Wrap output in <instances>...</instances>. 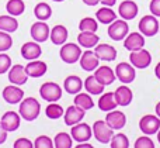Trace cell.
<instances>
[{"instance_id":"cell-1","label":"cell","mask_w":160,"mask_h":148,"mask_svg":"<svg viewBox=\"0 0 160 148\" xmlns=\"http://www.w3.org/2000/svg\"><path fill=\"white\" fill-rule=\"evenodd\" d=\"M41 112V104L35 98H25L20 102L18 113L25 121H34L38 119Z\"/></svg>"},{"instance_id":"cell-2","label":"cell","mask_w":160,"mask_h":148,"mask_svg":"<svg viewBox=\"0 0 160 148\" xmlns=\"http://www.w3.org/2000/svg\"><path fill=\"white\" fill-rule=\"evenodd\" d=\"M59 56L65 64H76L82 56V50L80 45L75 44V42H65L61 47L59 51Z\"/></svg>"},{"instance_id":"cell-3","label":"cell","mask_w":160,"mask_h":148,"mask_svg":"<svg viewBox=\"0 0 160 148\" xmlns=\"http://www.w3.org/2000/svg\"><path fill=\"white\" fill-rule=\"evenodd\" d=\"M159 20L156 16L153 14H148V16H143L141 20H139V33H142L145 37H153L159 33Z\"/></svg>"},{"instance_id":"cell-4","label":"cell","mask_w":160,"mask_h":148,"mask_svg":"<svg viewBox=\"0 0 160 148\" xmlns=\"http://www.w3.org/2000/svg\"><path fill=\"white\" fill-rule=\"evenodd\" d=\"M108 37L114 41H122L125 37L129 34V25H128L127 20H114L110 25H108Z\"/></svg>"},{"instance_id":"cell-5","label":"cell","mask_w":160,"mask_h":148,"mask_svg":"<svg viewBox=\"0 0 160 148\" xmlns=\"http://www.w3.org/2000/svg\"><path fill=\"white\" fill-rule=\"evenodd\" d=\"M93 135L98 143L101 144H108L114 135V130L107 124V121L97 120L93 124Z\"/></svg>"},{"instance_id":"cell-6","label":"cell","mask_w":160,"mask_h":148,"mask_svg":"<svg viewBox=\"0 0 160 148\" xmlns=\"http://www.w3.org/2000/svg\"><path fill=\"white\" fill-rule=\"evenodd\" d=\"M39 95L45 102H58L62 98V89L55 82H45L39 87Z\"/></svg>"},{"instance_id":"cell-7","label":"cell","mask_w":160,"mask_h":148,"mask_svg":"<svg viewBox=\"0 0 160 148\" xmlns=\"http://www.w3.org/2000/svg\"><path fill=\"white\" fill-rule=\"evenodd\" d=\"M129 62L135 69H145L152 64V55L148 50L141 48L138 51H132L129 54Z\"/></svg>"},{"instance_id":"cell-8","label":"cell","mask_w":160,"mask_h":148,"mask_svg":"<svg viewBox=\"0 0 160 148\" xmlns=\"http://www.w3.org/2000/svg\"><path fill=\"white\" fill-rule=\"evenodd\" d=\"M115 76L119 82H122L124 85H128L131 82L135 81V68L132 66V64H128V62H119L115 68Z\"/></svg>"},{"instance_id":"cell-9","label":"cell","mask_w":160,"mask_h":148,"mask_svg":"<svg viewBox=\"0 0 160 148\" xmlns=\"http://www.w3.org/2000/svg\"><path fill=\"white\" fill-rule=\"evenodd\" d=\"M139 129L143 134L153 135L159 131L160 129V117L153 114H146L139 120Z\"/></svg>"},{"instance_id":"cell-10","label":"cell","mask_w":160,"mask_h":148,"mask_svg":"<svg viewBox=\"0 0 160 148\" xmlns=\"http://www.w3.org/2000/svg\"><path fill=\"white\" fill-rule=\"evenodd\" d=\"M30 34L32 37L34 41L37 42H45L48 38H49L51 34V28L49 25L47 24L45 21H35L30 28Z\"/></svg>"},{"instance_id":"cell-11","label":"cell","mask_w":160,"mask_h":148,"mask_svg":"<svg viewBox=\"0 0 160 148\" xmlns=\"http://www.w3.org/2000/svg\"><path fill=\"white\" fill-rule=\"evenodd\" d=\"M91 127L86 123H78L75 126H72L70 130V135H72L73 140H76L78 143H87L91 138Z\"/></svg>"},{"instance_id":"cell-12","label":"cell","mask_w":160,"mask_h":148,"mask_svg":"<svg viewBox=\"0 0 160 148\" xmlns=\"http://www.w3.org/2000/svg\"><path fill=\"white\" fill-rule=\"evenodd\" d=\"M8 81L11 82V85H17V86H21L25 85L28 81V75L25 72V66L22 65H13V66L8 69Z\"/></svg>"},{"instance_id":"cell-13","label":"cell","mask_w":160,"mask_h":148,"mask_svg":"<svg viewBox=\"0 0 160 148\" xmlns=\"http://www.w3.org/2000/svg\"><path fill=\"white\" fill-rule=\"evenodd\" d=\"M2 96H3L6 103L17 104L24 99V92H22L17 85H8V86H6L4 89H3Z\"/></svg>"},{"instance_id":"cell-14","label":"cell","mask_w":160,"mask_h":148,"mask_svg":"<svg viewBox=\"0 0 160 148\" xmlns=\"http://www.w3.org/2000/svg\"><path fill=\"white\" fill-rule=\"evenodd\" d=\"M21 56L27 61H34V59H38L42 54V50H41V45L39 42L37 41H28V42H24L21 47Z\"/></svg>"},{"instance_id":"cell-15","label":"cell","mask_w":160,"mask_h":148,"mask_svg":"<svg viewBox=\"0 0 160 148\" xmlns=\"http://www.w3.org/2000/svg\"><path fill=\"white\" fill-rule=\"evenodd\" d=\"M80 66H82L83 71H87V72H91V71H96L98 68V64H100V59L98 56L96 55L94 51H84L82 52V56H80Z\"/></svg>"},{"instance_id":"cell-16","label":"cell","mask_w":160,"mask_h":148,"mask_svg":"<svg viewBox=\"0 0 160 148\" xmlns=\"http://www.w3.org/2000/svg\"><path fill=\"white\" fill-rule=\"evenodd\" d=\"M124 47L128 51H138L145 47V35L142 33H131L125 37L124 40Z\"/></svg>"},{"instance_id":"cell-17","label":"cell","mask_w":160,"mask_h":148,"mask_svg":"<svg viewBox=\"0 0 160 148\" xmlns=\"http://www.w3.org/2000/svg\"><path fill=\"white\" fill-rule=\"evenodd\" d=\"M84 112L86 110H83L82 107L76 106V104L69 106L63 114L65 124H66V126H75V124L80 123V121L83 120V117H84Z\"/></svg>"},{"instance_id":"cell-18","label":"cell","mask_w":160,"mask_h":148,"mask_svg":"<svg viewBox=\"0 0 160 148\" xmlns=\"http://www.w3.org/2000/svg\"><path fill=\"white\" fill-rule=\"evenodd\" d=\"M138 11H139V7L133 0H124L118 7V13L121 16V18L127 20V21L135 18Z\"/></svg>"},{"instance_id":"cell-19","label":"cell","mask_w":160,"mask_h":148,"mask_svg":"<svg viewBox=\"0 0 160 148\" xmlns=\"http://www.w3.org/2000/svg\"><path fill=\"white\" fill-rule=\"evenodd\" d=\"M105 121L112 130H121L127 124V116L119 110L114 109L111 112H108V114L105 116Z\"/></svg>"},{"instance_id":"cell-20","label":"cell","mask_w":160,"mask_h":148,"mask_svg":"<svg viewBox=\"0 0 160 148\" xmlns=\"http://www.w3.org/2000/svg\"><path fill=\"white\" fill-rule=\"evenodd\" d=\"M2 124L3 127H4L6 130H7V133L10 131H16L17 129L20 127V121H21V116H20V113H16V112H6L2 116Z\"/></svg>"},{"instance_id":"cell-21","label":"cell","mask_w":160,"mask_h":148,"mask_svg":"<svg viewBox=\"0 0 160 148\" xmlns=\"http://www.w3.org/2000/svg\"><path fill=\"white\" fill-rule=\"evenodd\" d=\"M47 71H48L47 64L44 61H39V59L30 61L25 65V72L31 78H41V76H44L47 73Z\"/></svg>"},{"instance_id":"cell-22","label":"cell","mask_w":160,"mask_h":148,"mask_svg":"<svg viewBox=\"0 0 160 148\" xmlns=\"http://www.w3.org/2000/svg\"><path fill=\"white\" fill-rule=\"evenodd\" d=\"M94 52L100 61H114L117 58V50L110 44H97L94 47Z\"/></svg>"},{"instance_id":"cell-23","label":"cell","mask_w":160,"mask_h":148,"mask_svg":"<svg viewBox=\"0 0 160 148\" xmlns=\"http://www.w3.org/2000/svg\"><path fill=\"white\" fill-rule=\"evenodd\" d=\"M94 78L100 82L101 85L107 86V85H111L114 81H115V72L111 69L110 66H98L96 71H94Z\"/></svg>"},{"instance_id":"cell-24","label":"cell","mask_w":160,"mask_h":148,"mask_svg":"<svg viewBox=\"0 0 160 148\" xmlns=\"http://www.w3.org/2000/svg\"><path fill=\"white\" fill-rule=\"evenodd\" d=\"M114 96H115V100L118 106H129L131 102L133 99L132 90L127 86V85H122V86L117 87V90L114 92Z\"/></svg>"},{"instance_id":"cell-25","label":"cell","mask_w":160,"mask_h":148,"mask_svg":"<svg viewBox=\"0 0 160 148\" xmlns=\"http://www.w3.org/2000/svg\"><path fill=\"white\" fill-rule=\"evenodd\" d=\"M68 35H69L68 28L65 27V25H62V24H58V25H55V27L51 30L49 38L55 45H63L65 42L68 41Z\"/></svg>"},{"instance_id":"cell-26","label":"cell","mask_w":160,"mask_h":148,"mask_svg":"<svg viewBox=\"0 0 160 148\" xmlns=\"http://www.w3.org/2000/svg\"><path fill=\"white\" fill-rule=\"evenodd\" d=\"M100 41V37L96 33H87V31H80L78 35V42L80 47H84L87 50L94 48Z\"/></svg>"},{"instance_id":"cell-27","label":"cell","mask_w":160,"mask_h":148,"mask_svg":"<svg viewBox=\"0 0 160 148\" xmlns=\"http://www.w3.org/2000/svg\"><path fill=\"white\" fill-rule=\"evenodd\" d=\"M63 87L69 95H78V93L82 92V87H83V82L79 76L76 75H70L65 79V83Z\"/></svg>"},{"instance_id":"cell-28","label":"cell","mask_w":160,"mask_h":148,"mask_svg":"<svg viewBox=\"0 0 160 148\" xmlns=\"http://www.w3.org/2000/svg\"><path fill=\"white\" fill-rule=\"evenodd\" d=\"M97 21H100L101 24H111L114 20H117V13L111 7L102 6L101 8H98L96 13Z\"/></svg>"},{"instance_id":"cell-29","label":"cell","mask_w":160,"mask_h":148,"mask_svg":"<svg viewBox=\"0 0 160 148\" xmlns=\"http://www.w3.org/2000/svg\"><path fill=\"white\" fill-rule=\"evenodd\" d=\"M117 106H118V104H117L115 96H114L112 92L102 93V96L98 99V107L102 112H111V110H114Z\"/></svg>"},{"instance_id":"cell-30","label":"cell","mask_w":160,"mask_h":148,"mask_svg":"<svg viewBox=\"0 0 160 148\" xmlns=\"http://www.w3.org/2000/svg\"><path fill=\"white\" fill-rule=\"evenodd\" d=\"M18 28V21L14 16L10 14H4L0 16V31H6V33H14Z\"/></svg>"},{"instance_id":"cell-31","label":"cell","mask_w":160,"mask_h":148,"mask_svg":"<svg viewBox=\"0 0 160 148\" xmlns=\"http://www.w3.org/2000/svg\"><path fill=\"white\" fill-rule=\"evenodd\" d=\"M34 16L39 20V21H47L52 16V7L48 3L41 2L34 7Z\"/></svg>"},{"instance_id":"cell-32","label":"cell","mask_w":160,"mask_h":148,"mask_svg":"<svg viewBox=\"0 0 160 148\" xmlns=\"http://www.w3.org/2000/svg\"><path fill=\"white\" fill-rule=\"evenodd\" d=\"M84 87L87 90L88 95H100V93L104 92V85H101L96 78L93 76H87L84 82Z\"/></svg>"},{"instance_id":"cell-33","label":"cell","mask_w":160,"mask_h":148,"mask_svg":"<svg viewBox=\"0 0 160 148\" xmlns=\"http://www.w3.org/2000/svg\"><path fill=\"white\" fill-rule=\"evenodd\" d=\"M6 10L10 16H21L25 10V4L24 0H8L7 4H6Z\"/></svg>"},{"instance_id":"cell-34","label":"cell","mask_w":160,"mask_h":148,"mask_svg":"<svg viewBox=\"0 0 160 148\" xmlns=\"http://www.w3.org/2000/svg\"><path fill=\"white\" fill-rule=\"evenodd\" d=\"M75 104L82 107L83 110H90L94 107V102L88 93H78L75 98Z\"/></svg>"},{"instance_id":"cell-35","label":"cell","mask_w":160,"mask_h":148,"mask_svg":"<svg viewBox=\"0 0 160 148\" xmlns=\"http://www.w3.org/2000/svg\"><path fill=\"white\" fill-rule=\"evenodd\" d=\"M45 114H47V117L51 119V120H56V119L62 117V116L65 114V112H63V107H62L61 104L52 102V103H49L47 106V109H45Z\"/></svg>"},{"instance_id":"cell-36","label":"cell","mask_w":160,"mask_h":148,"mask_svg":"<svg viewBox=\"0 0 160 148\" xmlns=\"http://www.w3.org/2000/svg\"><path fill=\"white\" fill-rule=\"evenodd\" d=\"M72 135L68 133H58L53 140V145L55 148H72Z\"/></svg>"},{"instance_id":"cell-37","label":"cell","mask_w":160,"mask_h":148,"mask_svg":"<svg viewBox=\"0 0 160 148\" xmlns=\"http://www.w3.org/2000/svg\"><path fill=\"white\" fill-rule=\"evenodd\" d=\"M98 28V23L93 17H84L80 20L79 23V30L80 31H87V33H96Z\"/></svg>"},{"instance_id":"cell-38","label":"cell","mask_w":160,"mask_h":148,"mask_svg":"<svg viewBox=\"0 0 160 148\" xmlns=\"http://www.w3.org/2000/svg\"><path fill=\"white\" fill-rule=\"evenodd\" d=\"M111 148H129V138L127 137L125 134L119 133V134L112 135L110 141Z\"/></svg>"},{"instance_id":"cell-39","label":"cell","mask_w":160,"mask_h":148,"mask_svg":"<svg viewBox=\"0 0 160 148\" xmlns=\"http://www.w3.org/2000/svg\"><path fill=\"white\" fill-rule=\"evenodd\" d=\"M13 45V38H11L10 33L6 31H0V52H6L8 51Z\"/></svg>"},{"instance_id":"cell-40","label":"cell","mask_w":160,"mask_h":148,"mask_svg":"<svg viewBox=\"0 0 160 148\" xmlns=\"http://www.w3.org/2000/svg\"><path fill=\"white\" fill-rule=\"evenodd\" d=\"M34 148H55L53 141L47 135H39L34 141Z\"/></svg>"},{"instance_id":"cell-41","label":"cell","mask_w":160,"mask_h":148,"mask_svg":"<svg viewBox=\"0 0 160 148\" xmlns=\"http://www.w3.org/2000/svg\"><path fill=\"white\" fill-rule=\"evenodd\" d=\"M11 68V58L4 52H0V75L8 72Z\"/></svg>"},{"instance_id":"cell-42","label":"cell","mask_w":160,"mask_h":148,"mask_svg":"<svg viewBox=\"0 0 160 148\" xmlns=\"http://www.w3.org/2000/svg\"><path fill=\"white\" fill-rule=\"evenodd\" d=\"M135 148H155V143L152 141V138L148 137V135L145 134L143 137L136 138Z\"/></svg>"},{"instance_id":"cell-43","label":"cell","mask_w":160,"mask_h":148,"mask_svg":"<svg viewBox=\"0 0 160 148\" xmlns=\"http://www.w3.org/2000/svg\"><path fill=\"white\" fill-rule=\"evenodd\" d=\"M13 148H34V143L31 140H28V138L21 137L14 141Z\"/></svg>"},{"instance_id":"cell-44","label":"cell","mask_w":160,"mask_h":148,"mask_svg":"<svg viewBox=\"0 0 160 148\" xmlns=\"http://www.w3.org/2000/svg\"><path fill=\"white\" fill-rule=\"evenodd\" d=\"M149 10L153 16L160 17V0H150Z\"/></svg>"},{"instance_id":"cell-45","label":"cell","mask_w":160,"mask_h":148,"mask_svg":"<svg viewBox=\"0 0 160 148\" xmlns=\"http://www.w3.org/2000/svg\"><path fill=\"white\" fill-rule=\"evenodd\" d=\"M6 140H7V130L3 127L2 121H0V144H3Z\"/></svg>"},{"instance_id":"cell-46","label":"cell","mask_w":160,"mask_h":148,"mask_svg":"<svg viewBox=\"0 0 160 148\" xmlns=\"http://www.w3.org/2000/svg\"><path fill=\"white\" fill-rule=\"evenodd\" d=\"M100 3H101L102 6H107V7H112L117 3V0H100Z\"/></svg>"},{"instance_id":"cell-47","label":"cell","mask_w":160,"mask_h":148,"mask_svg":"<svg viewBox=\"0 0 160 148\" xmlns=\"http://www.w3.org/2000/svg\"><path fill=\"white\" fill-rule=\"evenodd\" d=\"M83 3H84V4H87V6H91V7H93V6H97L100 3V0H82Z\"/></svg>"},{"instance_id":"cell-48","label":"cell","mask_w":160,"mask_h":148,"mask_svg":"<svg viewBox=\"0 0 160 148\" xmlns=\"http://www.w3.org/2000/svg\"><path fill=\"white\" fill-rule=\"evenodd\" d=\"M75 148H94L91 144H87V143H79V145L78 147H75Z\"/></svg>"},{"instance_id":"cell-49","label":"cell","mask_w":160,"mask_h":148,"mask_svg":"<svg viewBox=\"0 0 160 148\" xmlns=\"http://www.w3.org/2000/svg\"><path fill=\"white\" fill-rule=\"evenodd\" d=\"M155 75L158 76L159 81H160V62H159L158 65H156V68H155Z\"/></svg>"},{"instance_id":"cell-50","label":"cell","mask_w":160,"mask_h":148,"mask_svg":"<svg viewBox=\"0 0 160 148\" xmlns=\"http://www.w3.org/2000/svg\"><path fill=\"white\" fill-rule=\"evenodd\" d=\"M155 112H156V114H158V117H160V102L158 104H156V107H155Z\"/></svg>"},{"instance_id":"cell-51","label":"cell","mask_w":160,"mask_h":148,"mask_svg":"<svg viewBox=\"0 0 160 148\" xmlns=\"http://www.w3.org/2000/svg\"><path fill=\"white\" fill-rule=\"evenodd\" d=\"M158 141H159V144H160V129H159V131H158Z\"/></svg>"},{"instance_id":"cell-52","label":"cell","mask_w":160,"mask_h":148,"mask_svg":"<svg viewBox=\"0 0 160 148\" xmlns=\"http://www.w3.org/2000/svg\"><path fill=\"white\" fill-rule=\"evenodd\" d=\"M52 2H56V3H61V2H65V0H52Z\"/></svg>"},{"instance_id":"cell-53","label":"cell","mask_w":160,"mask_h":148,"mask_svg":"<svg viewBox=\"0 0 160 148\" xmlns=\"http://www.w3.org/2000/svg\"><path fill=\"white\" fill-rule=\"evenodd\" d=\"M159 31H160V25H159Z\"/></svg>"}]
</instances>
